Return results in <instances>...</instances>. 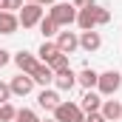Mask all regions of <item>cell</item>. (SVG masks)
I'll list each match as a JSON object with an SVG mask.
<instances>
[{
    "label": "cell",
    "mask_w": 122,
    "mask_h": 122,
    "mask_svg": "<svg viewBox=\"0 0 122 122\" xmlns=\"http://www.w3.org/2000/svg\"><path fill=\"white\" fill-rule=\"evenodd\" d=\"M48 17L60 29H68L71 23H77V9H74V3H54L51 11H48Z\"/></svg>",
    "instance_id": "cell-1"
},
{
    "label": "cell",
    "mask_w": 122,
    "mask_h": 122,
    "mask_svg": "<svg viewBox=\"0 0 122 122\" xmlns=\"http://www.w3.org/2000/svg\"><path fill=\"white\" fill-rule=\"evenodd\" d=\"M119 85H122V74L117 71V68L102 71L99 80H97V91H99V97H114V94L119 91Z\"/></svg>",
    "instance_id": "cell-2"
},
{
    "label": "cell",
    "mask_w": 122,
    "mask_h": 122,
    "mask_svg": "<svg viewBox=\"0 0 122 122\" xmlns=\"http://www.w3.org/2000/svg\"><path fill=\"white\" fill-rule=\"evenodd\" d=\"M43 17H46V14H43V6H40V3H23V9L17 11V20H20L23 29H34V26H40Z\"/></svg>",
    "instance_id": "cell-3"
},
{
    "label": "cell",
    "mask_w": 122,
    "mask_h": 122,
    "mask_svg": "<svg viewBox=\"0 0 122 122\" xmlns=\"http://www.w3.org/2000/svg\"><path fill=\"white\" fill-rule=\"evenodd\" d=\"M51 114H54L57 122H85V114H82V108L77 102H60Z\"/></svg>",
    "instance_id": "cell-4"
},
{
    "label": "cell",
    "mask_w": 122,
    "mask_h": 122,
    "mask_svg": "<svg viewBox=\"0 0 122 122\" xmlns=\"http://www.w3.org/2000/svg\"><path fill=\"white\" fill-rule=\"evenodd\" d=\"M77 26H80L82 31H94L97 26H99V23H97V3L77 11Z\"/></svg>",
    "instance_id": "cell-5"
},
{
    "label": "cell",
    "mask_w": 122,
    "mask_h": 122,
    "mask_svg": "<svg viewBox=\"0 0 122 122\" xmlns=\"http://www.w3.org/2000/svg\"><path fill=\"white\" fill-rule=\"evenodd\" d=\"M57 48L62 54H74L80 48V37L74 31H57Z\"/></svg>",
    "instance_id": "cell-6"
},
{
    "label": "cell",
    "mask_w": 122,
    "mask_h": 122,
    "mask_svg": "<svg viewBox=\"0 0 122 122\" xmlns=\"http://www.w3.org/2000/svg\"><path fill=\"white\" fill-rule=\"evenodd\" d=\"M9 88H11L14 97H26V94H31V88H34V80H31L29 74H17V77L9 82Z\"/></svg>",
    "instance_id": "cell-7"
},
{
    "label": "cell",
    "mask_w": 122,
    "mask_h": 122,
    "mask_svg": "<svg viewBox=\"0 0 122 122\" xmlns=\"http://www.w3.org/2000/svg\"><path fill=\"white\" fill-rule=\"evenodd\" d=\"M80 48L88 51V54H91V51H99V48H102L99 31H97V29H94V31H82V34H80Z\"/></svg>",
    "instance_id": "cell-8"
},
{
    "label": "cell",
    "mask_w": 122,
    "mask_h": 122,
    "mask_svg": "<svg viewBox=\"0 0 122 122\" xmlns=\"http://www.w3.org/2000/svg\"><path fill=\"white\" fill-rule=\"evenodd\" d=\"M80 108H82V114H97V111L102 108V97L97 91H85L82 99H80Z\"/></svg>",
    "instance_id": "cell-9"
},
{
    "label": "cell",
    "mask_w": 122,
    "mask_h": 122,
    "mask_svg": "<svg viewBox=\"0 0 122 122\" xmlns=\"http://www.w3.org/2000/svg\"><path fill=\"white\" fill-rule=\"evenodd\" d=\"M14 65L20 68V74H31V71L40 65V60H37L34 54H29V51H20V54H14Z\"/></svg>",
    "instance_id": "cell-10"
},
{
    "label": "cell",
    "mask_w": 122,
    "mask_h": 122,
    "mask_svg": "<svg viewBox=\"0 0 122 122\" xmlns=\"http://www.w3.org/2000/svg\"><path fill=\"white\" fill-rule=\"evenodd\" d=\"M60 102H62V99H60V94H57V91H51V88H43V91L37 94V105H40V108H46V111H54Z\"/></svg>",
    "instance_id": "cell-11"
},
{
    "label": "cell",
    "mask_w": 122,
    "mask_h": 122,
    "mask_svg": "<svg viewBox=\"0 0 122 122\" xmlns=\"http://www.w3.org/2000/svg\"><path fill=\"white\" fill-rule=\"evenodd\" d=\"M29 77H31V80H34V82H37V85H43V88L54 82V71H51V68H48L46 62H40V65H37V68L31 71Z\"/></svg>",
    "instance_id": "cell-12"
},
{
    "label": "cell",
    "mask_w": 122,
    "mask_h": 122,
    "mask_svg": "<svg viewBox=\"0 0 122 122\" xmlns=\"http://www.w3.org/2000/svg\"><path fill=\"white\" fill-rule=\"evenodd\" d=\"M54 85H57V91H71V88L77 85V74H74L71 68H65L60 74H54Z\"/></svg>",
    "instance_id": "cell-13"
},
{
    "label": "cell",
    "mask_w": 122,
    "mask_h": 122,
    "mask_svg": "<svg viewBox=\"0 0 122 122\" xmlns=\"http://www.w3.org/2000/svg\"><path fill=\"white\" fill-rule=\"evenodd\" d=\"M99 114L105 117V122H114L122 117V105L117 99H102V108H99Z\"/></svg>",
    "instance_id": "cell-14"
},
{
    "label": "cell",
    "mask_w": 122,
    "mask_h": 122,
    "mask_svg": "<svg viewBox=\"0 0 122 122\" xmlns=\"http://www.w3.org/2000/svg\"><path fill=\"white\" fill-rule=\"evenodd\" d=\"M17 29H20L17 14H11V11H0V34H14Z\"/></svg>",
    "instance_id": "cell-15"
},
{
    "label": "cell",
    "mask_w": 122,
    "mask_h": 122,
    "mask_svg": "<svg viewBox=\"0 0 122 122\" xmlns=\"http://www.w3.org/2000/svg\"><path fill=\"white\" fill-rule=\"evenodd\" d=\"M37 54H40V62H46V65H48V62L54 60L57 54H62V51L57 48V43H51V40H43V46L37 48Z\"/></svg>",
    "instance_id": "cell-16"
},
{
    "label": "cell",
    "mask_w": 122,
    "mask_h": 122,
    "mask_svg": "<svg viewBox=\"0 0 122 122\" xmlns=\"http://www.w3.org/2000/svg\"><path fill=\"white\" fill-rule=\"evenodd\" d=\"M97 80H99V74H97L94 68H82V71L77 74V82H80L85 91H94V88H97Z\"/></svg>",
    "instance_id": "cell-17"
},
{
    "label": "cell",
    "mask_w": 122,
    "mask_h": 122,
    "mask_svg": "<svg viewBox=\"0 0 122 122\" xmlns=\"http://www.w3.org/2000/svg\"><path fill=\"white\" fill-rule=\"evenodd\" d=\"M40 31H43V37L48 40V37H54V34L60 31V26H57L51 17H43V20H40Z\"/></svg>",
    "instance_id": "cell-18"
},
{
    "label": "cell",
    "mask_w": 122,
    "mask_h": 122,
    "mask_svg": "<svg viewBox=\"0 0 122 122\" xmlns=\"http://www.w3.org/2000/svg\"><path fill=\"white\" fill-rule=\"evenodd\" d=\"M48 68H51L54 74H60V71H65V68H71V65H68V54H57L54 60L48 62Z\"/></svg>",
    "instance_id": "cell-19"
},
{
    "label": "cell",
    "mask_w": 122,
    "mask_h": 122,
    "mask_svg": "<svg viewBox=\"0 0 122 122\" xmlns=\"http://www.w3.org/2000/svg\"><path fill=\"white\" fill-rule=\"evenodd\" d=\"M17 117V108L11 105V102H6V105H0V122H11Z\"/></svg>",
    "instance_id": "cell-20"
},
{
    "label": "cell",
    "mask_w": 122,
    "mask_h": 122,
    "mask_svg": "<svg viewBox=\"0 0 122 122\" xmlns=\"http://www.w3.org/2000/svg\"><path fill=\"white\" fill-rule=\"evenodd\" d=\"M14 119H17V122H40V119H37V114H34L31 108H20Z\"/></svg>",
    "instance_id": "cell-21"
},
{
    "label": "cell",
    "mask_w": 122,
    "mask_h": 122,
    "mask_svg": "<svg viewBox=\"0 0 122 122\" xmlns=\"http://www.w3.org/2000/svg\"><path fill=\"white\" fill-rule=\"evenodd\" d=\"M108 20H111V11H108V9H102V6H97V23H99V26H105Z\"/></svg>",
    "instance_id": "cell-22"
},
{
    "label": "cell",
    "mask_w": 122,
    "mask_h": 122,
    "mask_svg": "<svg viewBox=\"0 0 122 122\" xmlns=\"http://www.w3.org/2000/svg\"><path fill=\"white\" fill-rule=\"evenodd\" d=\"M9 97H11L9 82H0V105H6V102H9Z\"/></svg>",
    "instance_id": "cell-23"
},
{
    "label": "cell",
    "mask_w": 122,
    "mask_h": 122,
    "mask_svg": "<svg viewBox=\"0 0 122 122\" xmlns=\"http://www.w3.org/2000/svg\"><path fill=\"white\" fill-rule=\"evenodd\" d=\"M85 122H105V117L97 111V114H85Z\"/></svg>",
    "instance_id": "cell-24"
},
{
    "label": "cell",
    "mask_w": 122,
    "mask_h": 122,
    "mask_svg": "<svg viewBox=\"0 0 122 122\" xmlns=\"http://www.w3.org/2000/svg\"><path fill=\"white\" fill-rule=\"evenodd\" d=\"M88 6H94V0H74V9L80 11V9H88Z\"/></svg>",
    "instance_id": "cell-25"
},
{
    "label": "cell",
    "mask_w": 122,
    "mask_h": 122,
    "mask_svg": "<svg viewBox=\"0 0 122 122\" xmlns=\"http://www.w3.org/2000/svg\"><path fill=\"white\" fill-rule=\"evenodd\" d=\"M9 60H11V54H9L6 48H0V68H3V65H9Z\"/></svg>",
    "instance_id": "cell-26"
},
{
    "label": "cell",
    "mask_w": 122,
    "mask_h": 122,
    "mask_svg": "<svg viewBox=\"0 0 122 122\" xmlns=\"http://www.w3.org/2000/svg\"><path fill=\"white\" fill-rule=\"evenodd\" d=\"M57 0H40V6H54Z\"/></svg>",
    "instance_id": "cell-27"
},
{
    "label": "cell",
    "mask_w": 122,
    "mask_h": 122,
    "mask_svg": "<svg viewBox=\"0 0 122 122\" xmlns=\"http://www.w3.org/2000/svg\"><path fill=\"white\" fill-rule=\"evenodd\" d=\"M23 3H40V0H23Z\"/></svg>",
    "instance_id": "cell-28"
},
{
    "label": "cell",
    "mask_w": 122,
    "mask_h": 122,
    "mask_svg": "<svg viewBox=\"0 0 122 122\" xmlns=\"http://www.w3.org/2000/svg\"><path fill=\"white\" fill-rule=\"evenodd\" d=\"M46 122H57V119H46Z\"/></svg>",
    "instance_id": "cell-29"
},
{
    "label": "cell",
    "mask_w": 122,
    "mask_h": 122,
    "mask_svg": "<svg viewBox=\"0 0 122 122\" xmlns=\"http://www.w3.org/2000/svg\"><path fill=\"white\" fill-rule=\"evenodd\" d=\"M40 122H43V119H40Z\"/></svg>",
    "instance_id": "cell-30"
},
{
    "label": "cell",
    "mask_w": 122,
    "mask_h": 122,
    "mask_svg": "<svg viewBox=\"0 0 122 122\" xmlns=\"http://www.w3.org/2000/svg\"><path fill=\"white\" fill-rule=\"evenodd\" d=\"M119 119H122V117H119Z\"/></svg>",
    "instance_id": "cell-31"
}]
</instances>
